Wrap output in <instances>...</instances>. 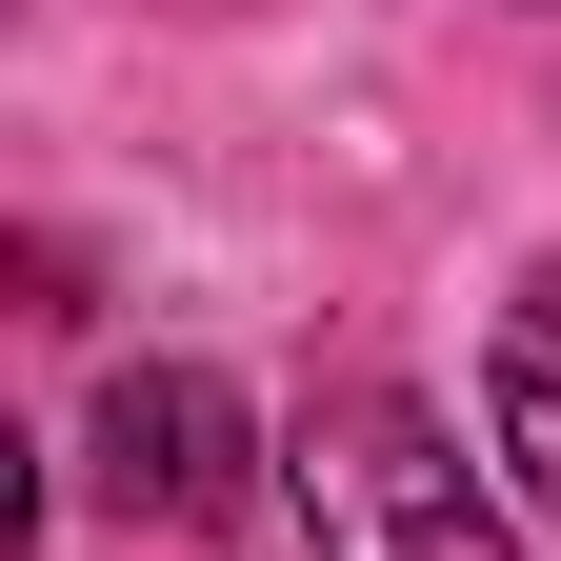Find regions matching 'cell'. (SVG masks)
<instances>
[{
	"instance_id": "cell-1",
	"label": "cell",
	"mask_w": 561,
	"mask_h": 561,
	"mask_svg": "<svg viewBox=\"0 0 561 561\" xmlns=\"http://www.w3.org/2000/svg\"><path fill=\"white\" fill-rule=\"evenodd\" d=\"M280 461H301L321 561H522V541H502V502H481V461H461L401 381H341Z\"/></svg>"
},
{
	"instance_id": "cell-2",
	"label": "cell",
	"mask_w": 561,
	"mask_h": 561,
	"mask_svg": "<svg viewBox=\"0 0 561 561\" xmlns=\"http://www.w3.org/2000/svg\"><path fill=\"white\" fill-rule=\"evenodd\" d=\"M101 502H140V522H241V401L201 381V362L101 381Z\"/></svg>"
},
{
	"instance_id": "cell-3",
	"label": "cell",
	"mask_w": 561,
	"mask_h": 561,
	"mask_svg": "<svg viewBox=\"0 0 561 561\" xmlns=\"http://www.w3.org/2000/svg\"><path fill=\"white\" fill-rule=\"evenodd\" d=\"M481 421H502V461H522L541 502H561V280H541V301L502 321V362H481Z\"/></svg>"
}]
</instances>
